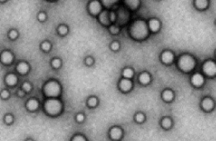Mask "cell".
Here are the masks:
<instances>
[{
  "label": "cell",
  "mask_w": 216,
  "mask_h": 141,
  "mask_svg": "<svg viewBox=\"0 0 216 141\" xmlns=\"http://www.w3.org/2000/svg\"><path fill=\"white\" fill-rule=\"evenodd\" d=\"M195 61L190 55H183L178 60V66L184 72H189L194 68Z\"/></svg>",
  "instance_id": "cell-4"
},
{
  "label": "cell",
  "mask_w": 216,
  "mask_h": 141,
  "mask_svg": "<svg viewBox=\"0 0 216 141\" xmlns=\"http://www.w3.org/2000/svg\"><path fill=\"white\" fill-rule=\"evenodd\" d=\"M61 60L59 59V58H54L52 61H51V65H52V68H54V69H59V68H60V66H61Z\"/></svg>",
  "instance_id": "cell-27"
},
{
  "label": "cell",
  "mask_w": 216,
  "mask_h": 141,
  "mask_svg": "<svg viewBox=\"0 0 216 141\" xmlns=\"http://www.w3.org/2000/svg\"><path fill=\"white\" fill-rule=\"evenodd\" d=\"M162 99L166 102H171L174 99V92L171 90H165L162 92Z\"/></svg>",
  "instance_id": "cell-18"
},
{
  "label": "cell",
  "mask_w": 216,
  "mask_h": 141,
  "mask_svg": "<svg viewBox=\"0 0 216 141\" xmlns=\"http://www.w3.org/2000/svg\"><path fill=\"white\" fill-rule=\"evenodd\" d=\"M76 120H77V122H78V123H82V122L85 120V115H84L83 113H78V114H77V116H76Z\"/></svg>",
  "instance_id": "cell-40"
},
{
  "label": "cell",
  "mask_w": 216,
  "mask_h": 141,
  "mask_svg": "<svg viewBox=\"0 0 216 141\" xmlns=\"http://www.w3.org/2000/svg\"><path fill=\"white\" fill-rule=\"evenodd\" d=\"M4 121L7 125H11L13 122V116L11 114H7L4 117Z\"/></svg>",
  "instance_id": "cell-35"
},
{
  "label": "cell",
  "mask_w": 216,
  "mask_h": 141,
  "mask_svg": "<svg viewBox=\"0 0 216 141\" xmlns=\"http://www.w3.org/2000/svg\"><path fill=\"white\" fill-rule=\"evenodd\" d=\"M215 106V103L213 101V99L211 98H205L204 99H202V102H201V107L203 110L207 111H209L211 110H213Z\"/></svg>",
  "instance_id": "cell-15"
},
{
  "label": "cell",
  "mask_w": 216,
  "mask_h": 141,
  "mask_svg": "<svg viewBox=\"0 0 216 141\" xmlns=\"http://www.w3.org/2000/svg\"><path fill=\"white\" fill-rule=\"evenodd\" d=\"M109 17H110V21L111 23H114L116 21V18H117V15L114 11H110L109 13Z\"/></svg>",
  "instance_id": "cell-38"
},
{
  "label": "cell",
  "mask_w": 216,
  "mask_h": 141,
  "mask_svg": "<svg viewBox=\"0 0 216 141\" xmlns=\"http://www.w3.org/2000/svg\"><path fill=\"white\" fill-rule=\"evenodd\" d=\"M135 120L137 123H143L145 120V115L142 112H138L135 115Z\"/></svg>",
  "instance_id": "cell-30"
},
{
  "label": "cell",
  "mask_w": 216,
  "mask_h": 141,
  "mask_svg": "<svg viewBox=\"0 0 216 141\" xmlns=\"http://www.w3.org/2000/svg\"><path fill=\"white\" fill-rule=\"evenodd\" d=\"M160 124H161V126H162L164 129H169V128H171L173 123H172V119H171L170 118L166 117V118H162Z\"/></svg>",
  "instance_id": "cell-20"
},
{
  "label": "cell",
  "mask_w": 216,
  "mask_h": 141,
  "mask_svg": "<svg viewBox=\"0 0 216 141\" xmlns=\"http://www.w3.org/2000/svg\"><path fill=\"white\" fill-rule=\"evenodd\" d=\"M43 92L49 99L57 98L61 93V86L58 81L52 79L44 84L43 86Z\"/></svg>",
  "instance_id": "cell-3"
},
{
  "label": "cell",
  "mask_w": 216,
  "mask_h": 141,
  "mask_svg": "<svg viewBox=\"0 0 216 141\" xmlns=\"http://www.w3.org/2000/svg\"><path fill=\"white\" fill-rule=\"evenodd\" d=\"M16 70L17 71L21 74V75H25L29 72L30 70V66L29 64H27L26 62H19L18 65H17V67H16Z\"/></svg>",
  "instance_id": "cell-13"
},
{
  "label": "cell",
  "mask_w": 216,
  "mask_h": 141,
  "mask_svg": "<svg viewBox=\"0 0 216 141\" xmlns=\"http://www.w3.org/2000/svg\"><path fill=\"white\" fill-rule=\"evenodd\" d=\"M119 28L117 26V25H110L109 26V32H110V33L111 34H112V35H116V34H118L119 32Z\"/></svg>",
  "instance_id": "cell-28"
},
{
  "label": "cell",
  "mask_w": 216,
  "mask_h": 141,
  "mask_svg": "<svg viewBox=\"0 0 216 141\" xmlns=\"http://www.w3.org/2000/svg\"><path fill=\"white\" fill-rule=\"evenodd\" d=\"M203 71L208 76H215L216 74V65L213 61H208L203 66Z\"/></svg>",
  "instance_id": "cell-7"
},
{
  "label": "cell",
  "mask_w": 216,
  "mask_h": 141,
  "mask_svg": "<svg viewBox=\"0 0 216 141\" xmlns=\"http://www.w3.org/2000/svg\"><path fill=\"white\" fill-rule=\"evenodd\" d=\"M126 4L132 10H135L139 4H140V1H133V0H128V1H125Z\"/></svg>",
  "instance_id": "cell-23"
},
{
  "label": "cell",
  "mask_w": 216,
  "mask_h": 141,
  "mask_svg": "<svg viewBox=\"0 0 216 141\" xmlns=\"http://www.w3.org/2000/svg\"><path fill=\"white\" fill-rule=\"evenodd\" d=\"M174 53L170 51H165L162 52L161 56H160V59L161 61L164 63V64H167V65H169L171 64L173 61H174Z\"/></svg>",
  "instance_id": "cell-11"
},
{
  "label": "cell",
  "mask_w": 216,
  "mask_h": 141,
  "mask_svg": "<svg viewBox=\"0 0 216 141\" xmlns=\"http://www.w3.org/2000/svg\"><path fill=\"white\" fill-rule=\"evenodd\" d=\"M85 64L87 66H91L93 65V59L92 57H87L85 59Z\"/></svg>",
  "instance_id": "cell-39"
},
{
  "label": "cell",
  "mask_w": 216,
  "mask_h": 141,
  "mask_svg": "<svg viewBox=\"0 0 216 141\" xmlns=\"http://www.w3.org/2000/svg\"><path fill=\"white\" fill-rule=\"evenodd\" d=\"M88 11L92 16H94V17L99 16L103 11L101 2L97 1V0L90 1L88 4Z\"/></svg>",
  "instance_id": "cell-5"
},
{
  "label": "cell",
  "mask_w": 216,
  "mask_h": 141,
  "mask_svg": "<svg viewBox=\"0 0 216 141\" xmlns=\"http://www.w3.org/2000/svg\"><path fill=\"white\" fill-rule=\"evenodd\" d=\"M148 27H149L150 31H152V32H157L160 28V23L158 19L152 18L148 22Z\"/></svg>",
  "instance_id": "cell-17"
},
{
  "label": "cell",
  "mask_w": 216,
  "mask_h": 141,
  "mask_svg": "<svg viewBox=\"0 0 216 141\" xmlns=\"http://www.w3.org/2000/svg\"><path fill=\"white\" fill-rule=\"evenodd\" d=\"M130 34L135 39H144L148 36L147 25L143 20L135 21L130 28Z\"/></svg>",
  "instance_id": "cell-1"
},
{
  "label": "cell",
  "mask_w": 216,
  "mask_h": 141,
  "mask_svg": "<svg viewBox=\"0 0 216 141\" xmlns=\"http://www.w3.org/2000/svg\"><path fill=\"white\" fill-rule=\"evenodd\" d=\"M123 77L125 78H127V79H130L132 78V77L133 76V70H132L131 68H125L123 70Z\"/></svg>",
  "instance_id": "cell-24"
},
{
  "label": "cell",
  "mask_w": 216,
  "mask_h": 141,
  "mask_svg": "<svg viewBox=\"0 0 216 141\" xmlns=\"http://www.w3.org/2000/svg\"><path fill=\"white\" fill-rule=\"evenodd\" d=\"M119 89L124 92H129L132 87H133V82L130 80V79H127V78H124V79H121L119 83Z\"/></svg>",
  "instance_id": "cell-9"
},
{
  "label": "cell",
  "mask_w": 216,
  "mask_h": 141,
  "mask_svg": "<svg viewBox=\"0 0 216 141\" xmlns=\"http://www.w3.org/2000/svg\"><path fill=\"white\" fill-rule=\"evenodd\" d=\"M25 141H33L32 140H31V139H28V140H26Z\"/></svg>",
  "instance_id": "cell-43"
},
{
  "label": "cell",
  "mask_w": 216,
  "mask_h": 141,
  "mask_svg": "<svg viewBox=\"0 0 216 141\" xmlns=\"http://www.w3.org/2000/svg\"><path fill=\"white\" fill-rule=\"evenodd\" d=\"M63 105L60 100L56 98H51L45 100L44 104V109L48 115L56 116L62 111Z\"/></svg>",
  "instance_id": "cell-2"
},
{
  "label": "cell",
  "mask_w": 216,
  "mask_h": 141,
  "mask_svg": "<svg viewBox=\"0 0 216 141\" xmlns=\"http://www.w3.org/2000/svg\"><path fill=\"white\" fill-rule=\"evenodd\" d=\"M109 13H110V11H108L107 10H106V11H103L98 16V19H99L100 23L102 25H104V26H110V25H111Z\"/></svg>",
  "instance_id": "cell-8"
},
{
  "label": "cell",
  "mask_w": 216,
  "mask_h": 141,
  "mask_svg": "<svg viewBox=\"0 0 216 141\" xmlns=\"http://www.w3.org/2000/svg\"><path fill=\"white\" fill-rule=\"evenodd\" d=\"M191 83L195 87H200L204 83V78L201 74L196 73V74L193 75V77L191 78Z\"/></svg>",
  "instance_id": "cell-12"
},
{
  "label": "cell",
  "mask_w": 216,
  "mask_h": 141,
  "mask_svg": "<svg viewBox=\"0 0 216 141\" xmlns=\"http://www.w3.org/2000/svg\"><path fill=\"white\" fill-rule=\"evenodd\" d=\"M25 106H26V109L30 111H35L38 109L39 107V102L37 99H34V98H32L30 99H28V101L26 102L25 104Z\"/></svg>",
  "instance_id": "cell-14"
},
{
  "label": "cell",
  "mask_w": 216,
  "mask_h": 141,
  "mask_svg": "<svg viewBox=\"0 0 216 141\" xmlns=\"http://www.w3.org/2000/svg\"><path fill=\"white\" fill-rule=\"evenodd\" d=\"M9 96H10L9 91H7V90H3V91L1 92V98H2V99H5L9 98Z\"/></svg>",
  "instance_id": "cell-41"
},
{
  "label": "cell",
  "mask_w": 216,
  "mask_h": 141,
  "mask_svg": "<svg viewBox=\"0 0 216 141\" xmlns=\"http://www.w3.org/2000/svg\"><path fill=\"white\" fill-rule=\"evenodd\" d=\"M109 135H110V138L111 140L115 141L119 140L121 138H122V135H123V131L120 127L119 126H113L110 129L109 131Z\"/></svg>",
  "instance_id": "cell-6"
},
{
  "label": "cell",
  "mask_w": 216,
  "mask_h": 141,
  "mask_svg": "<svg viewBox=\"0 0 216 141\" xmlns=\"http://www.w3.org/2000/svg\"><path fill=\"white\" fill-rule=\"evenodd\" d=\"M46 14L44 13V12H43V11H41V12H39L38 13V15H37V19L40 21V22H44L45 19H46Z\"/></svg>",
  "instance_id": "cell-36"
},
{
  "label": "cell",
  "mask_w": 216,
  "mask_h": 141,
  "mask_svg": "<svg viewBox=\"0 0 216 141\" xmlns=\"http://www.w3.org/2000/svg\"><path fill=\"white\" fill-rule=\"evenodd\" d=\"M71 141H86V139L83 136V135H80V134H77L75 136L72 137V139Z\"/></svg>",
  "instance_id": "cell-34"
},
{
  "label": "cell",
  "mask_w": 216,
  "mask_h": 141,
  "mask_svg": "<svg viewBox=\"0 0 216 141\" xmlns=\"http://www.w3.org/2000/svg\"><path fill=\"white\" fill-rule=\"evenodd\" d=\"M8 36H9V37H10L11 39L14 40V39H16V38L18 37V32L17 30H11V31L9 32V33H8Z\"/></svg>",
  "instance_id": "cell-31"
},
{
  "label": "cell",
  "mask_w": 216,
  "mask_h": 141,
  "mask_svg": "<svg viewBox=\"0 0 216 141\" xmlns=\"http://www.w3.org/2000/svg\"><path fill=\"white\" fill-rule=\"evenodd\" d=\"M17 93H18V97H24V96L25 95V92L23 89L18 90V91L17 92Z\"/></svg>",
  "instance_id": "cell-42"
},
{
  "label": "cell",
  "mask_w": 216,
  "mask_h": 141,
  "mask_svg": "<svg viewBox=\"0 0 216 141\" xmlns=\"http://www.w3.org/2000/svg\"><path fill=\"white\" fill-rule=\"evenodd\" d=\"M13 61V54L10 51H4L1 53V62L4 65H11Z\"/></svg>",
  "instance_id": "cell-10"
},
{
  "label": "cell",
  "mask_w": 216,
  "mask_h": 141,
  "mask_svg": "<svg viewBox=\"0 0 216 141\" xmlns=\"http://www.w3.org/2000/svg\"><path fill=\"white\" fill-rule=\"evenodd\" d=\"M100 2H101L102 5H104L106 8H109V7H111L112 5L114 4V1H105V0H103V1H100Z\"/></svg>",
  "instance_id": "cell-37"
},
{
  "label": "cell",
  "mask_w": 216,
  "mask_h": 141,
  "mask_svg": "<svg viewBox=\"0 0 216 141\" xmlns=\"http://www.w3.org/2000/svg\"><path fill=\"white\" fill-rule=\"evenodd\" d=\"M195 6L200 10L205 9L208 6V1L206 0H197L195 1Z\"/></svg>",
  "instance_id": "cell-26"
},
{
  "label": "cell",
  "mask_w": 216,
  "mask_h": 141,
  "mask_svg": "<svg viewBox=\"0 0 216 141\" xmlns=\"http://www.w3.org/2000/svg\"><path fill=\"white\" fill-rule=\"evenodd\" d=\"M58 32L61 36H66L68 33V27L66 25H61L58 28Z\"/></svg>",
  "instance_id": "cell-25"
},
{
  "label": "cell",
  "mask_w": 216,
  "mask_h": 141,
  "mask_svg": "<svg viewBox=\"0 0 216 141\" xmlns=\"http://www.w3.org/2000/svg\"><path fill=\"white\" fill-rule=\"evenodd\" d=\"M110 48H111V50H112V51H118V50L119 49V43L117 42V41L112 42L111 44H110Z\"/></svg>",
  "instance_id": "cell-32"
},
{
  "label": "cell",
  "mask_w": 216,
  "mask_h": 141,
  "mask_svg": "<svg viewBox=\"0 0 216 141\" xmlns=\"http://www.w3.org/2000/svg\"><path fill=\"white\" fill-rule=\"evenodd\" d=\"M98 103H99V100L96 97H90L88 99H87V106L91 108H94L98 106Z\"/></svg>",
  "instance_id": "cell-22"
},
{
  "label": "cell",
  "mask_w": 216,
  "mask_h": 141,
  "mask_svg": "<svg viewBox=\"0 0 216 141\" xmlns=\"http://www.w3.org/2000/svg\"><path fill=\"white\" fill-rule=\"evenodd\" d=\"M32 86L31 83H29V82H25V83H23V85H22V89H23L25 92H31V91H32Z\"/></svg>",
  "instance_id": "cell-29"
},
{
  "label": "cell",
  "mask_w": 216,
  "mask_h": 141,
  "mask_svg": "<svg viewBox=\"0 0 216 141\" xmlns=\"http://www.w3.org/2000/svg\"><path fill=\"white\" fill-rule=\"evenodd\" d=\"M4 81H5V84L9 86H14L17 85L18 83V77L13 74V73H9L5 76V78H4Z\"/></svg>",
  "instance_id": "cell-16"
},
{
  "label": "cell",
  "mask_w": 216,
  "mask_h": 141,
  "mask_svg": "<svg viewBox=\"0 0 216 141\" xmlns=\"http://www.w3.org/2000/svg\"><path fill=\"white\" fill-rule=\"evenodd\" d=\"M117 17L119 18V22H121L123 18H125V20L127 19V13H126L125 11H119V15Z\"/></svg>",
  "instance_id": "cell-33"
},
{
  "label": "cell",
  "mask_w": 216,
  "mask_h": 141,
  "mask_svg": "<svg viewBox=\"0 0 216 141\" xmlns=\"http://www.w3.org/2000/svg\"><path fill=\"white\" fill-rule=\"evenodd\" d=\"M139 80L142 85H147L151 81V76L148 72H142L139 76Z\"/></svg>",
  "instance_id": "cell-19"
},
{
  "label": "cell",
  "mask_w": 216,
  "mask_h": 141,
  "mask_svg": "<svg viewBox=\"0 0 216 141\" xmlns=\"http://www.w3.org/2000/svg\"><path fill=\"white\" fill-rule=\"evenodd\" d=\"M40 49L44 52H48L52 49V44L48 41H44L40 44Z\"/></svg>",
  "instance_id": "cell-21"
}]
</instances>
